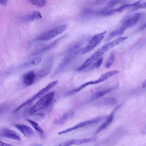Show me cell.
Here are the masks:
<instances>
[{"mask_svg": "<svg viewBox=\"0 0 146 146\" xmlns=\"http://www.w3.org/2000/svg\"><path fill=\"white\" fill-rule=\"evenodd\" d=\"M127 36L120 37L101 46L77 68L78 71H83L92 65L98 58L107 51L120 44L128 38Z\"/></svg>", "mask_w": 146, "mask_h": 146, "instance_id": "cell-1", "label": "cell"}, {"mask_svg": "<svg viewBox=\"0 0 146 146\" xmlns=\"http://www.w3.org/2000/svg\"><path fill=\"white\" fill-rule=\"evenodd\" d=\"M106 32L107 31H105L94 35L89 40L87 45L76 50L74 52V54L76 55H80L90 51L100 42Z\"/></svg>", "mask_w": 146, "mask_h": 146, "instance_id": "cell-2", "label": "cell"}, {"mask_svg": "<svg viewBox=\"0 0 146 146\" xmlns=\"http://www.w3.org/2000/svg\"><path fill=\"white\" fill-rule=\"evenodd\" d=\"M58 82V81L55 80L50 83L37 93L23 103L19 106L13 110L12 112L13 113H16L23 107L31 104L35 100L42 97L48 91L54 87L57 84Z\"/></svg>", "mask_w": 146, "mask_h": 146, "instance_id": "cell-3", "label": "cell"}, {"mask_svg": "<svg viewBox=\"0 0 146 146\" xmlns=\"http://www.w3.org/2000/svg\"><path fill=\"white\" fill-rule=\"evenodd\" d=\"M54 95V92H52L43 96L30 108L29 113H34L48 106L52 102Z\"/></svg>", "mask_w": 146, "mask_h": 146, "instance_id": "cell-4", "label": "cell"}, {"mask_svg": "<svg viewBox=\"0 0 146 146\" xmlns=\"http://www.w3.org/2000/svg\"><path fill=\"white\" fill-rule=\"evenodd\" d=\"M67 25H65L57 26L42 34L37 39L40 41H47L51 40L63 33Z\"/></svg>", "mask_w": 146, "mask_h": 146, "instance_id": "cell-5", "label": "cell"}, {"mask_svg": "<svg viewBox=\"0 0 146 146\" xmlns=\"http://www.w3.org/2000/svg\"><path fill=\"white\" fill-rule=\"evenodd\" d=\"M35 74L31 70L23 73L21 76L19 84L21 87L25 88L35 83Z\"/></svg>", "mask_w": 146, "mask_h": 146, "instance_id": "cell-6", "label": "cell"}, {"mask_svg": "<svg viewBox=\"0 0 146 146\" xmlns=\"http://www.w3.org/2000/svg\"><path fill=\"white\" fill-rule=\"evenodd\" d=\"M102 118V117H101L82 122L73 127L69 128L64 131L59 132L58 134L59 135L64 134L87 125L97 123L101 121Z\"/></svg>", "mask_w": 146, "mask_h": 146, "instance_id": "cell-7", "label": "cell"}, {"mask_svg": "<svg viewBox=\"0 0 146 146\" xmlns=\"http://www.w3.org/2000/svg\"><path fill=\"white\" fill-rule=\"evenodd\" d=\"M141 16V14L137 13L126 16L123 19L122 26L125 29L135 25Z\"/></svg>", "mask_w": 146, "mask_h": 146, "instance_id": "cell-8", "label": "cell"}, {"mask_svg": "<svg viewBox=\"0 0 146 146\" xmlns=\"http://www.w3.org/2000/svg\"><path fill=\"white\" fill-rule=\"evenodd\" d=\"M0 136L17 141H20L21 140V136L16 131L7 128H3L0 130Z\"/></svg>", "mask_w": 146, "mask_h": 146, "instance_id": "cell-9", "label": "cell"}, {"mask_svg": "<svg viewBox=\"0 0 146 146\" xmlns=\"http://www.w3.org/2000/svg\"><path fill=\"white\" fill-rule=\"evenodd\" d=\"M96 139L94 138L83 139H71L62 142L57 145L68 146L74 145H80L94 141Z\"/></svg>", "mask_w": 146, "mask_h": 146, "instance_id": "cell-10", "label": "cell"}, {"mask_svg": "<svg viewBox=\"0 0 146 146\" xmlns=\"http://www.w3.org/2000/svg\"><path fill=\"white\" fill-rule=\"evenodd\" d=\"M14 126L25 137H31L34 135V132L33 129L27 125L16 124H14Z\"/></svg>", "mask_w": 146, "mask_h": 146, "instance_id": "cell-11", "label": "cell"}, {"mask_svg": "<svg viewBox=\"0 0 146 146\" xmlns=\"http://www.w3.org/2000/svg\"><path fill=\"white\" fill-rule=\"evenodd\" d=\"M119 72V71L117 70H114L107 72L102 74L97 80L92 81V84H96L104 82L113 75L117 74Z\"/></svg>", "mask_w": 146, "mask_h": 146, "instance_id": "cell-12", "label": "cell"}, {"mask_svg": "<svg viewBox=\"0 0 146 146\" xmlns=\"http://www.w3.org/2000/svg\"><path fill=\"white\" fill-rule=\"evenodd\" d=\"M71 59L70 56H66L62 61L60 64L55 70L52 75L54 76L56 75L59 72H61L69 63Z\"/></svg>", "mask_w": 146, "mask_h": 146, "instance_id": "cell-13", "label": "cell"}, {"mask_svg": "<svg viewBox=\"0 0 146 146\" xmlns=\"http://www.w3.org/2000/svg\"><path fill=\"white\" fill-rule=\"evenodd\" d=\"M74 113L70 111L65 113L62 116L55 121L54 123L58 125H62L65 123L67 120L74 116Z\"/></svg>", "mask_w": 146, "mask_h": 146, "instance_id": "cell-14", "label": "cell"}, {"mask_svg": "<svg viewBox=\"0 0 146 146\" xmlns=\"http://www.w3.org/2000/svg\"><path fill=\"white\" fill-rule=\"evenodd\" d=\"M42 61L40 57H36L28 62L24 63L21 67V69H24L31 67L37 66Z\"/></svg>", "mask_w": 146, "mask_h": 146, "instance_id": "cell-15", "label": "cell"}, {"mask_svg": "<svg viewBox=\"0 0 146 146\" xmlns=\"http://www.w3.org/2000/svg\"><path fill=\"white\" fill-rule=\"evenodd\" d=\"M51 70L50 67H47L40 70L35 74V82L49 74Z\"/></svg>", "mask_w": 146, "mask_h": 146, "instance_id": "cell-16", "label": "cell"}, {"mask_svg": "<svg viewBox=\"0 0 146 146\" xmlns=\"http://www.w3.org/2000/svg\"><path fill=\"white\" fill-rule=\"evenodd\" d=\"M65 36L66 35H65L63 36H61L54 40L51 43L46 45L45 46L43 47L42 48L40 49V50H38V51H37L35 53V54H38L47 51L53 47L60 40L64 38Z\"/></svg>", "mask_w": 146, "mask_h": 146, "instance_id": "cell-17", "label": "cell"}, {"mask_svg": "<svg viewBox=\"0 0 146 146\" xmlns=\"http://www.w3.org/2000/svg\"><path fill=\"white\" fill-rule=\"evenodd\" d=\"M125 30L122 27L114 30L109 34L106 39V41H109L114 37L122 35Z\"/></svg>", "mask_w": 146, "mask_h": 146, "instance_id": "cell-18", "label": "cell"}, {"mask_svg": "<svg viewBox=\"0 0 146 146\" xmlns=\"http://www.w3.org/2000/svg\"><path fill=\"white\" fill-rule=\"evenodd\" d=\"M40 13L38 11H36L28 15L25 18L26 21L31 22L36 19H38L42 18Z\"/></svg>", "mask_w": 146, "mask_h": 146, "instance_id": "cell-19", "label": "cell"}, {"mask_svg": "<svg viewBox=\"0 0 146 146\" xmlns=\"http://www.w3.org/2000/svg\"><path fill=\"white\" fill-rule=\"evenodd\" d=\"M103 60V58L102 57H100L96 60V61L94 64H92L86 69L84 71H88L94 69H98L99 68H100L102 64Z\"/></svg>", "mask_w": 146, "mask_h": 146, "instance_id": "cell-20", "label": "cell"}, {"mask_svg": "<svg viewBox=\"0 0 146 146\" xmlns=\"http://www.w3.org/2000/svg\"><path fill=\"white\" fill-rule=\"evenodd\" d=\"M113 119V113H112L108 117L106 120L101 125L96 131V133H98L106 128L112 121Z\"/></svg>", "mask_w": 146, "mask_h": 146, "instance_id": "cell-21", "label": "cell"}, {"mask_svg": "<svg viewBox=\"0 0 146 146\" xmlns=\"http://www.w3.org/2000/svg\"><path fill=\"white\" fill-rule=\"evenodd\" d=\"M115 53L114 51H112L110 53L109 57L106 62L105 67L108 68L114 63L115 58Z\"/></svg>", "mask_w": 146, "mask_h": 146, "instance_id": "cell-22", "label": "cell"}, {"mask_svg": "<svg viewBox=\"0 0 146 146\" xmlns=\"http://www.w3.org/2000/svg\"><path fill=\"white\" fill-rule=\"evenodd\" d=\"M27 120L30 123L33 127L40 134L41 136L43 137L44 132L38 124L36 122L30 119H27Z\"/></svg>", "mask_w": 146, "mask_h": 146, "instance_id": "cell-23", "label": "cell"}, {"mask_svg": "<svg viewBox=\"0 0 146 146\" xmlns=\"http://www.w3.org/2000/svg\"><path fill=\"white\" fill-rule=\"evenodd\" d=\"M113 89L109 88L98 92L95 93L93 96L92 100L97 99L104 95L105 94L110 92Z\"/></svg>", "mask_w": 146, "mask_h": 146, "instance_id": "cell-24", "label": "cell"}, {"mask_svg": "<svg viewBox=\"0 0 146 146\" xmlns=\"http://www.w3.org/2000/svg\"><path fill=\"white\" fill-rule=\"evenodd\" d=\"M90 84H92L91 81L87 82L82 84L78 88L68 92L66 93V95H67L73 94L80 91L82 89Z\"/></svg>", "mask_w": 146, "mask_h": 146, "instance_id": "cell-25", "label": "cell"}, {"mask_svg": "<svg viewBox=\"0 0 146 146\" xmlns=\"http://www.w3.org/2000/svg\"><path fill=\"white\" fill-rule=\"evenodd\" d=\"M31 4L39 7L44 6L46 4L45 0H28Z\"/></svg>", "mask_w": 146, "mask_h": 146, "instance_id": "cell-26", "label": "cell"}, {"mask_svg": "<svg viewBox=\"0 0 146 146\" xmlns=\"http://www.w3.org/2000/svg\"><path fill=\"white\" fill-rule=\"evenodd\" d=\"M121 1V0H111L109 1L104 10H107L112 9L113 7L120 3Z\"/></svg>", "mask_w": 146, "mask_h": 146, "instance_id": "cell-27", "label": "cell"}, {"mask_svg": "<svg viewBox=\"0 0 146 146\" xmlns=\"http://www.w3.org/2000/svg\"><path fill=\"white\" fill-rule=\"evenodd\" d=\"M104 103L110 105H114L117 103V100L113 98H109L105 100Z\"/></svg>", "mask_w": 146, "mask_h": 146, "instance_id": "cell-28", "label": "cell"}, {"mask_svg": "<svg viewBox=\"0 0 146 146\" xmlns=\"http://www.w3.org/2000/svg\"><path fill=\"white\" fill-rule=\"evenodd\" d=\"M132 7V4H125L117 9H115L116 12H121L124 10Z\"/></svg>", "mask_w": 146, "mask_h": 146, "instance_id": "cell-29", "label": "cell"}, {"mask_svg": "<svg viewBox=\"0 0 146 146\" xmlns=\"http://www.w3.org/2000/svg\"><path fill=\"white\" fill-rule=\"evenodd\" d=\"M82 44V42H79L75 43L71 47L70 50H71L77 49L81 46Z\"/></svg>", "mask_w": 146, "mask_h": 146, "instance_id": "cell-30", "label": "cell"}, {"mask_svg": "<svg viewBox=\"0 0 146 146\" xmlns=\"http://www.w3.org/2000/svg\"><path fill=\"white\" fill-rule=\"evenodd\" d=\"M146 7V3L144 2L141 4H138L135 6H134V8L133 9V10L134 11L137 9H143L145 8Z\"/></svg>", "mask_w": 146, "mask_h": 146, "instance_id": "cell-31", "label": "cell"}, {"mask_svg": "<svg viewBox=\"0 0 146 146\" xmlns=\"http://www.w3.org/2000/svg\"><path fill=\"white\" fill-rule=\"evenodd\" d=\"M13 145L8 143L0 141V146H11Z\"/></svg>", "mask_w": 146, "mask_h": 146, "instance_id": "cell-32", "label": "cell"}, {"mask_svg": "<svg viewBox=\"0 0 146 146\" xmlns=\"http://www.w3.org/2000/svg\"><path fill=\"white\" fill-rule=\"evenodd\" d=\"M8 0H0V4L5 6L6 5Z\"/></svg>", "mask_w": 146, "mask_h": 146, "instance_id": "cell-33", "label": "cell"}, {"mask_svg": "<svg viewBox=\"0 0 146 146\" xmlns=\"http://www.w3.org/2000/svg\"><path fill=\"white\" fill-rule=\"evenodd\" d=\"M106 0H96L95 2L96 3H100L105 1Z\"/></svg>", "mask_w": 146, "mask_h": 146, "instance_id": "cell-34", "label": "cell"}, {"mask_svg": "<svg viewBox=\"0 0 146 146\" xmlns=\"http://www.w3.org/2000/svg\"><path fill=\"white\" fill-rule=\"evenodd\" d=\"M143 88H144L146 87V80H145L143 82L142 85Z\"/></svg>", "mask_w": 146, "mask_h": 146, "instance_id": "cell-35", "label": "cell"}]
</instances>
